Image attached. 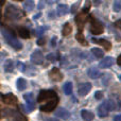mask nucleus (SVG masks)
I'll return each mask as SVG.
<instances>
[{
  "label": "nucleus",
  "instance_id": "1",
  "mask_svg": "<svg viewBox=\"0 0 121 121\" xmlns=\"http://www.w3.org/2000/svg\"><path fill=\"white\" fill-rule=\"evenodd\" d=\"M37 101L42 103L40 105V111L45 113H49L55 109L59 102V97L54 90H48L45 89L39 92L37 97Z\"/></svg>",
  "mask_w": 121,
  "mask_h": 121
},
{
  "label": "nucleus",
  "instance_id": "2",
  "mask_svg": "<svg viewBox=\"0 0 121 121\" xmlns=\"http://www.w3.org/2000/svg\"><path fill=\"white\" fill-rule=\"evenodd\" d=\"M1 33H2L3 38L5 39V42L8 43L11 47H13L15 50H20V49L22 48L21 43L15 37L14 34H13L10 30H6V29H4V28H1Z\"/></svg>",
  "mask_w": 121,
  "mask_h": 121
},
{
  "label": "nucleus",
  "instance_id": "3",
  "mask_svg": "<svg viewBox=\"0 0 121 121\" xmlns=\"http://www.w3.org/2000/svg\"><path fill=\"white\" fill-rule=\"evenodd\" d=\"M5 16L10 20L16 21L21 19V17L23 16V12L20 9L17 8V6L13 5V4H9L8 8L5 9Z\"/></svg>",
  "mask_w": 121,
  "mask_h": 121
},
{
  "label": "nucleus",
  "instance_id": "4",
  "mask_svg": "<svg viewBox=\"0 0 121 121\" xmlns=\"http://www.w3.org/2000/svg\"><path fill=\"white\" fill-rule=\"evenodd\" d=\"M89 20H90V32L92 34H95V35H98V34L102 33L103 30H104L102 22L99 21L94 16H89Z\"/></svg>",
  "mask_w": 121,
  "mask_h": 121
},
{
  "label": "nucleus",
  "instance_id": "5",
  "mask_svg": "<svg viewBox=\"0 0 121 121\" xmlns=\"http://www.w3.org/2000/svg\"><path fill=\"white\" fill-rule=\"evenodd\" d=\"M1 99H2V102L5 103V104H9V105H17V103H18L17 98L12 94L2 95Z\"/></svg>",
  "mask_w": 121,
  "mask_h": 121
},
{
  "label": "nucleus",
  "instance_id": "6",
  "mask_svg": "<svg viewBox=\"0 0 121 121\" xmlns=\"http://www.w3.org/2000/svg\"><path fill=\"white\" fill-rule=\"evenodd\" d=\"M31 62L36 65H40L44 62V55L40 50H35L31 54Z\"/></svg>",
  "mask_w": 121,
  "mask_h": 121
},
{
  "label": "nucleus",
  "instance_id": "7",
  "mask_svg": "<svg viewBox=\"0 0 121 121\" xmlns=\"http://www.w3.org/2000/svg\"><path fill=\"white\" fill-rule=\"evenodd\" d=\"M23 99L26 100V105L29 107L30 111H33L35 108V101H34V97H33V94L32 92H28V94H25L23 95Z\"/></svg>",
  "mask_w": 121,
  "mask_h": 121
},
{
  "label": "nucleus",
  "instance_id": "8",
  "mask_svg": "<svg viewBox=\"0 0 121 121\" xmlns=\"http://www.w3.org/2000/svg\"><path fill=\"white\" fill-rule=\"evenodd\" d=\"M86 20H87V17H86V14L84 12L78 14L77 17H75V23H77L78 28L80 29V32L82 31V29H83V27H84V25H85Z\"/></svg>",
  "mask_w": 121,
  "mask_h": 121
},
{
  "label": "nucleus",
  "instance_id": "9",
  "mask_svg": "<svg viewBox=\"0 0 121 121\" xmlns=\"http://www.w3.org/2000/svg\"><path fill=\"white\" fill-rule=\"evenodd\" d=\"M91 89V84L90 83H82L79 85V88H78V94L81 97H84L88 94Z\"/></svg>",
  "mask_w": 121,
  "mask_h": 121
},
{
  "label": "nucleus",
  "instance_id": "10",
  "mask_svg": "<svg viewBox=\"0 0 121 121\" xmlns=\"http://www.w3.org/2000/svg\"><path fill=\"white\" fill-rule=\"evenodd\" d=\"M49 77L52 81L54 82H60L63 80V73L60 72V70L59 68H53L52 70L49 72Z\"/></svg>",
  "mask_w": 121,
  "mask_h": 121
},
{
  "label": "nucleus",
  "instance_id": "11",
  "mask_svg": "<svg viewBox=\"0 0 121 121\" xmlns=\"http://www.w3.org/2000/svg\"><path fill=\"white\" fill-rule=\"evenodd\" d=\"M54 115L56 116V117L60 118V119H64V120H68L69 118H70V113H69L66 108H64V107H60L57 111H55Z\"/></svg>",
  "mask_w": 121,
  "mask_h": 121
},
{
  "label": "nucleus",
  "instance_id": "12",
  "mask_svg": "<svg viewBox=\"0 0 121 121\" xmlns=\"http://www.w3.org/2000/svg\"><path fill=\"white\" fill-rule=\"evenodd\" d=\"M109 113V109L107 107V104H106V101L103 103H101L100 105L98 106V115L99 117L103 118V117H106Z\"/></svg>",
  "mask_w": 121,
  "mask_h": 121
},
{
  "label": "nucleus",
  "instance_id": "13",
  "mask_svg": "<svg viewBox=\"0 0 121 121\" xmlns=\"http://www.w3.org/2000/svg\"><path fill=\"white\" fill-rule=\"evenodd\" d=\"M114 64H115V60L112 56H107V57H104L99 63V67L100 68H108V67L113 66Z\"/></svg>",
  "mask_w": 121,
  "mask_h": 121
},
{
  "label": "nucleus",
  "instance_id": "14",
  "mask_svg": "<svg viewBox=\"0 0 121 121\" xmlns=\"http://www.w3.org/2000/svg\"><path fill=\"white\" fill-rule=\"evenodd\" d=\"M91 40L95 43V44H98V45H100V46H102L105 50H111V48H112V44L109 42H107L106 39H103V38H94L92 37Z\"/></svg>",
  "mask_w": 121,
  "mask_h": 121
},
{
  "label": "nucleus",
  "instance_id": "15",
  "mask_svg": "<svg viewBox=\"0 0 121 121\" xmlns=\"http://www.w3.org/2000/svg\"><path fill=\"white\" fill-rule=\"evenodd\" d=\"M81 116L85 121H91L95 119V115L92 112L88 111V109H83L81 112Z\"/></svg>",
  "mask_w": 121,
  "mask_h": 121
},
{
  "label": "nucleus",
  "instance_id": "16",
  "mask_svg": "<svg viewBox=\"0 0 121 121\" xmlns=\"http://www.w3.org/2000/svg\"><path fill=\"white\" fill-rule=\"evenodd\" d=\"M88 77H90L91 79H98L99 77H101V72L98 68L96 67H91L88 69Z\"/></svg>",
  "mask_w": 121,
  "mask_h": 121
},
{
  "label": "nucleus",
  "instance_id": "17",
  "mask_svg": "<svg viewBox=\"0 0 121 121\" xmlns=\"http://www.w3.org/2000/svg\"><path fill=\"white\" fill-rule=\"evenodd\" d=\"M17 33H18L19 36H20V37H22V38H29L30 37V31L28 29H26V28H23V27L18 28Z\"/></svg>",
  "mask_w": 121,
  "mask_h": 121
},
{
  "label": "nucleus",
  "instance_id": "18",
  "mask_svg": "<svg viewBox=\"0 0 121 121\" xmlns=\"http://www.w3.org/2000/svg\"><path fill=\"white\" fill-rule=\"evenodd\" d=\"M75 39H77L82 46H87L88 45V43L85 40V37H84V35H83L82 32H78V33L75 34Z\"/></svg>",
  "mask_w": 121,
  "mask_h": 121
},
{
  "label": "nucleus",
  "instance_id": "19",
  "mask_svg": "<svg viewBox=\"0 0 121 121\" xmlns=\"http://www.w3.org/2000/svg\"><path fill=\"white\" fill-rule=\"evenodd\" d=\"M68 13V6L66 4H59L57 6V15L63 16V15H66Z\"/></svg>",
  "mask_w": 121,
  "mask_h": 121
},
{
  "label": "nucleus",
  "instance_id": "20",
  "mask_svg": "<svg viewBox=\"0 0 121 121\" xmlns=\"http://www.w3.org/2000/svg\"><path fill=\"white\" fill-rule=\"evenodd\" d=\"M72 32V27L70 26V23L69 22H66L64 25V27H63V30H62V34L64 36H68L69 34Z\"/></svg>",
  "mask_w": 121,
  "mask_h": 121
},
{
  "label": "nucleus",
  "instance_id": "21",
  "mask_svg": "<svg viewBox=\"0 0 121 121\" xmlns=\"http://www.w3.org/2000/svg\"><path fill=\"white\" fill-rule=\"evenodd\" d=\"M16 86L19 90H25L26 87H27V81H26L25 79H22V78H20V79L17 80Z\"/></svg>",
  "mask_w": 121,
  "mask_h": 121
},
{
  "label": "nucleus",
  "instance_id": "22",
  "mask_svg": "<svg viewBox=\"0 0 121 121\" xmlns=\"http://www.w3.org/2000/svg\"><path fill=\"white\" fill-rule=\"evenodd\" d=\"M14 70V63L12 60H8L4 64V71L5 72H12Z\"/></svg>",
  "mask_w": 121,
  "mask_h": 121
},
{
  "label": "nucleus",
  "instance_id": "23",
  "mask_svg": "<svg viewBox=\"0 0 121 121\" xmlns=\"http://www.w3.org/2000/svg\"><path fill=\"white\" fill-rule=\"evenodd\" d=\"M34 6H35V4H34V2L32 0H27L26 2H23V9L27 12H31L34 9Z\"/></svg>",
  "mask_w": 121,
  "mask_h": 121
},
{
  "label": "nucleus",
  "instance_id": "24",
  "mask_svg": "<svg viewBox=\"0 0 121 121\" xmlns=\"http://www.w3.org/2000/svg\"><path fill=\"white\" fill-rule=\"evenodd\" d=\"M12 117H13V121H28L25 116L21 115L18 112H15V111H14V113H13Z\"/></svg>",
  "mask_w": 121,
  "mask_h": 121
},
{
  "label": "nucleus",
  "instance_id": "25",
  "mask_svg": "<svg viewBox=\"0 0 121 121\" xmlns=\"http://www.w3.org/2000/svg\"><path fill=\"white\" fill-rule=\"evenodd\" d=\"M64 92L67 96H70L72 94V83L71 82H67L64 85Z\"/></svg>",
  "mask_w": 121,
  "mask_h": 121
},
{
  "label": "nucleus",
  "instance_id": "26",
  "mask_svg": "<svg viewBox=\"0 0 121 121\" xmlns=\"http://www.w3.org/2000/svg\"><path fill=\"white\" fill-rule=\"evenodd\" d=\"M90 51H91V53L97 57V59H102L103 55H104L103 51L101 50V49H99V48H92Z\"/></svg>",
  "mask_w": 121,
  "mask_h": 121
},
{
  "label": "nucleus",
  "instance_id": "27",
  "mask_svg": "<svg viewBox=\"0 0 121 121\" xmlns=\"http://www.w3.org/2000/svg\"><path fill=\"white\" fill-rule=\"evenodd\" d=\"M59 57H60V55H59V53H56V52H52V53L47 55V60L52 62V63L56 62V60H59Z\"/></svg>",
  "mask_w": 121,
  "mask_h": 121
},
{
  "label": "nucleus",
  "instance_id": "28",
  "mask_svg": "<svg viewBox=\"0 0 121 121\" xmlns=\"http://www.w3.org/2000/svg\"><path fill=\"white\" fill-rule=\"evenodd\" d=\"M114 11H115V12L121 11V0H116V1L114 2Z\"/></svg>",
  "mask_w": 121,
  "mask_h": 121
},
{
  "label": "nucleus",
  "instance_id": "29",
  "mask_svg": "<svg viewBox=\"0 0 121 121\" xmlns=\"http://www.w3.org/2000/svg\"><path fill=\"white\" fill-rule=\"evenodd\" d=\"M106 104H107V107H108L109 112L114 111V109L116 108V106H115V102H114L113 100H106Z\"/></svg>",
  "mask_w": 121,
  "mask_h": 121
},
{
  "label": "nucleus",
  "instance_id": "30",
  "mask_svg": "<svg viewBox=\"0 0 121 121\" xmlns=\"http://www.w3.org/2000/svg\"><path fill=\"white\" fill-rule=\"evenodd\" d=\"M79 5H80V1H78L77 3H74L72 6H71V10H70V12L72 13V14H74L75 13V11L78 10V8H79Z\"/></svg>",
  "mask_w": 121,
  "mask_h": 121
},
{
  "label": "nucleus",
  "instance_id": "31",
  "mask_svg": "<svg viewBox=\"0 0 121 121\" xmlns=\"http://www.w3.org/2000/svg\"><path fill=\"white\" fill-rule=\"evenodd\" d=\"M47 29H48L47 27H44V28L42 27V28H39V29H37V30H36V35H42V34L44 33Z\"/></svg>",
  "mask_w": 121,
  "mask_h": 121
},
{
  "label": "nucleus",
  "instance_id": "32",
  "mask_svg": "<svg viewBox=\"0 0 121 121\" xmlns=\"http://www.w3.org/2000/svg\"><path fill=\"white\" fill-rule=\"evenodd\" d=\"M17 67H18V69H19L20 71H25L26 65H23L22 63H20V62H17Z\"/></svg>",
  "mask_w": 121,
  "mask_h": 121
},
{
  "label": "nucleus",
  "instance_id": "33",
  "mask_svg": "<svg viewBox=\"0 0 121 121\" xmlns=\"http://www.w3.org/2000/svg\"><path fill=\"white\" fill-rule=\"evenodd\" d=\"M95 97H96V99H98V100H101V99L103 98V92L102 91H97L96 94H95Z\"/></svg>",
  "mask_w": 121,
  "mask_h": 121
},
{
  "label": "nucleus",
  "instance_id": "34",
  "mask_svg": "<svg viewBox=\"0 0 121 121\" xmlns=\"http://www.w3.org/2000/svg\"><path fill=\"white\" fill-rule=\"evenodd\" d=\"M45 42H46L45 38H39V39L37 40V44L39 45V46H43V45H45Z\"/></svg>",
  "mask_w": 121,
  "mask_h": 121
},
{
  "label": "nucleus",
  "instance_id": "35",
  "mask_svg": "<svg viewBox=\"0 0 121 121\" xmlns=\"http://www.w3.org/2000/svg\"><path fill=\"white\" fill-rule=\"evenodd\" d=\"M55 45H56V37H53L52 40L50 42V46L51 47H55Z\"/></svg>",
  "mask_w": 121,
  "mask_h": 121
},
{
  "label": "nucleus",
  "instance_id": "36",
  "mask_svg": "<svg viewBox=\"0 0 121 121\" xmlns=\"http://www.w3.org/2000/svg\"><path fill=\"white\" fill-rule=\"evenodd\" d=\"M49 18H50V19H54L55 18V17H54V12H53V11L49 12Z\"/></svg>",
  "mask_w": 121,
  "mask_h": 121
},
{
  "label": "nucleus",
  "instance_id": "37",
  "mask_svg": "<svg viewBox=\"0 0 121 121\" xmlns=\"http://www.w3.org/2000/svg\"><path fill=\"white\" fill-rule=\"evenodd\" d=\"M114 121H121V115H117L114 117Z\"/></svg>",
  "mask_w": 121,
  "mask_h": 121
},
{
  "label": "nucleus",
  "instance_id": "38",
  "mask_svg": "<svg viewBox=\"0 0 121 121\" xmlns=\"http://www.w3.org/2000/svg\"><path fill=\"white\" fill-rule=\"evenodd\" d=\"M44 5H45V2H44V1H40L39 3H38V9L44 8Z\"/></svg>",
  "mask_w": 121,
  "mask_h": 121
},
{
  "label": "nucleus",
  "instance_id": "39",
  "mask_svg": "<svg viewBox=\"0 0 121 121\" xmlns=\"http://www.w3.org/2000/svg\"><path fill=\"white\" fill-rule=\"evenodd\" d=\"M117 63H118V65H119V66H121V55L117 59Z\"/></svg>",
  "mask_w": 121,
  "mask_h": 121
},
{
  "label": "nucleus",
  "instance_id": "40",
  "mask_svg": "<svg viewBox=\"0 0 121 121\" xmlns=\"http://www.w3.org/2000/svg\"><path fill=\"white\" fill-rule=\"evenodd\" d=\"M116 25L118 26V27H121V20H119V21H117V22H116Z\"/></svg>",
  "mask_w": 121,
  "mask_h": 121
},
{
  "label": "nucleus",
  "instance_id": "41",
  "mask_svg": "<svg viewBox=\"0 0 121 121\" xmlns=\"http://www.w3.org/2000/svg\"><path fill=\"white\" fill-rule=\"evenodd\" d=\"M38 17H39V14L35 15V16H34V17H33V18H34V19H37V18H38Z\"/></svg>",
  "mask_w": 121,
  "mask_h": 121
},
{
  "label": "nucleus",
  "instance_id": "42",
  "mask_svg": "<svg viewBox=\"0 0 121 121\" xmlns=\"http://www.w3.org/2000/svg\"><path fill=\"white\" fill-rule=\"evenodd\" d=\"M48 121H57V120H48Z\"/></svg>",
  "mask_w": 121,
  "mask_h": 121
},
{
  "label": "nucleus",
  "instance_id": "43",
  "mask_svg": "<svg viewBox=\"0 0 121 121\" xmlns=\"http://www.w3.org/2000/svg\"><path fill=\"white\" fill-rule=\"evenodd\" d=\"M119 79H120V80H121V75H119Z\"/></svg>",
  "mask_w": 121,
  "mask_h": 121
}]
</instances>
